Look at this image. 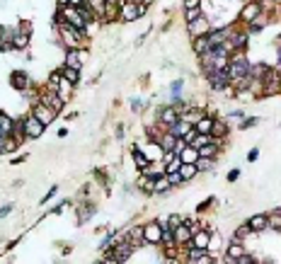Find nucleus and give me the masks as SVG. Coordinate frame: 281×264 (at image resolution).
Wrapping results in <instances>:
<instances>
[{
	"instance_id": "23",
	"label": "nucleus",
	"mask_w": 281,
	"mask_h": 264,
	"mask_svg": "<svg viewBox=\"0 0 281 264\" xmlns=\"http://www.w3.org/2000/svg\"><path fill=\"white\" fill-rule=\"evenodd\" d=\"M85 5L92 10L95 20H104V13H107V0H85Z\"/></svg>"
},
{
	"instance_id": "1",
	"label": "nucleus",
	"mask_w": 281,
	"mask_h": 264,
	"mask_svg": "<svg viewBox=\"0 0 281 264\" xmlns=\"http://www.w3.org/2000/svg\"><path fill=\"white\" fill-rule=\"evenodd\" d=\"M262 10H264L262 0H247V3L242 5L240 15H238V22L240 25H250V22H254V20L262 15Z\"/></svg>"
},
{
	"instance_id": "46",
	"label": "nucleus",
	"mask_w": 281,
	"mask_h": 264,
	"mask_svg": "<svg viewBox=\"0 0 281 264\" xmlns=\"http://www.w3.org/2000/svg\"><path fill=\"white\" fill-rule=\"evenodd\" d=\"M182 87H184V83H182V80H175V83L170 85V92H172V99H177V95L182 92Z\"/></svg>"
},
{
	"instance_id": "5",
	"label": "nucleus",
	"mask_w": 281,
	"mask_h": 264,
	"mask_svg": "<svg viewBox=\"0 0 281 264\" xmlns=\"http://www.w3.org/2000/svg\"><path fill=\"white\" fill-rule=\"evenodd\" d=\"M138 5H140L138 0H119V17L124 22H136L140 17Z\"/></svg>"
},
{
	"instance_id": "17",
	"label": "nucleus",
	"mask_w": 281,
	"mask_h": 264,
	"mask_svg": "<svg viewBox=\"0 0 281 264\" xmlns=\"http://www.w3.org/2000/svg\"><path fill=\"white\" fill-rule=\"evenodd\" d=\"M228 134H230V126H228V121H221V119H216L213 121V128H211V136H213V141H225L228 139Z\"/></svg>"
},
{
	"instance_id": "59",
	"label": "nucleus",
	"mask_w": 281,
	"mask_h": 264,
	"mask_svg": "<svg viewBox=\"0 0 281 264\" xmlns=\"http://www.w3.org/2000/svg\"><path fill=\"white\" fill-rule=\"evenodd\" d=\"M138 3H143V5H153L155 0H138Z\"/></svg>"
},
{
	"instance_id": "20",
	"label": "nucleus",
	"mask_w": 281,
	"mask_h": 264,
	"mask_svg": "<svg viewBox=\"0 0 281 264\" xmlns=\"http://www.w3.org/2000/svg\"><path fill=\"white\" fill-rule=\"evenodd\" d=\"M221 153V146H218V141H209V143H204V146H199V155L201 158H218Z\"/></svg>"
},
{
	"instance_id": "36",
	"label": "nucleus",
	"mask_w": 281,
	"mask_h": 264,
	"mask_svg": "<svg viewBox=\"0 0 281 264\" xmlns=\"http://www.w3.org/2000/svg\"><path fill=\"white\" fill-rule=\"evenodd\" d=\"M140 175H148V177H160V175H165V165H163V163H151L146 170H140Z\"/></svg>"
},
{
	"instance_id": "44",
	"label": "nucleus",
	"mask_w": 281,
	"mask_h": 264,
	"mask_svg": "<svg viewBox=\"0 0 281 264\" xmlns=\"http://www.w3.org/2000/svg\"><path fill=\"white\" fill-rule=\"evenodd\" d=\"M187 221V218H184V216H180V213H172V216H168V225L170 228H177V225H180V223H184Z\"/></svg>"
},
{
	"instance_id": "56",
	"label": "nucleus",
	"mask_w": 281,
	"mask_h": 264,
	"mask_svg": "<svg viewBox=\"0 0 281 264\" xmlns=\"http://www.w3.org/2000/svg\"><path fill=\"white\" fill-rule=\"evenodd\" d=\"M10 211H13V204H8V206H3V209H0V218H5V216H8Z\"/></svg>"
},
{
	"instance_id": "2",
	"label": "nucleus",
	"mask_w": 281,
	"mask_h": 264,
	"mask_svg": "<svg viewBox=\"0 0 281 264\" xmlns=\"http://www.w3.org/2000/svg\"><path fill=\"white\" fill-rule=\"evenodd\" d=\"M22 124H25V139H27V141L42 139L44 131H46V126H44L42 121H39V119H37V116L32 114V111H29L27 116L22 119Z\"/></svg>"
},
{
	"instance_id": "12",
	"label": "nucleus",
	"mask_w": 281,
	"mask_h": 264,
	"mask_svg": "<svg viewBox=\"0 0 281 264\" xmlns=\"http://www.w3.org/2000/svg\"><path fill=\"white\" fill-rule=\"evenodd\" d=\"M172 235H175V242H177V247H187V245L192 242V235H194V230L189 228V223H180L177 228H172Z\"/></svg>"
},
{
	"instance_id": "40",
	"label": "nucleus",
	"mask_w": 281,
	"mask_h": 264,
	"mask_svg": "<svg viewBox=\"0 0 281 264\" xmlns=\"http://www.w3.org/2000/svg\"><path fill=\"white\" fill-rule=\"evenodd\" d=\"M213 163H216L213 158H201V155H199V160H197V170H199V172H209L211 167H213Z\"/></svg>"
},
{
	"instance_id": "48",
	"label": "nucleus",
	"mask_w": 281,
	"mask_h": 264,
	"mask_svg": "<svg viewBox=\"0 0 281 264\" xmlns=\"http://www.w3.org/2000/svg\"><path fill=\"white\" fill-rule=\"evenodd\" d=\"M259 124V116H247L242 124H240V128H252V126Z\"/></svg>"
},
{
	"instance_id": "22",
	"label": "nucleus",
	"mask_w": 281,
	"mask_h": 264,
	"mask_svg": "<svg viewBox=\"0 0 281 264\" xmlns=\"http://www.w3.org/2000/svg\"><path fill=\"white\" fill-rule=\"evenodd\" d=\"M189 128H192V124H189L187 119H182V116H180V119H177L175 124H170V126H168V131L172 134V136H177V139H182V136L187 134V131H189Z\"/></svg>"
},
{
	"instance_id": "29",
	"label": "nucleus",
	"mask_w": 281,
	"mask_h": 264,
	"mask_svg": "<svg viewBox=\"0 0 281 264\" xmlns=\"http://www.w3.org/2000/svg\"><path fill=\"white\" fill-rule=\"evenodd\" d=\"M61 75H63L68 83H73V85H78V83H80V78H83L80 68H70V66H61Z\"/></svg>"
},
{
	"instance_id": "24",
	"label": "nucleus",
	"mask_w": 281,
	"mask_h": 264,
	"mask_svg": "<svg viewBox=\"0 0 281 264\" xmlns=\"http://www.w3.org/2000/svg\"><path fill=\"white\" fill-rule=\"evenodd\" d=\"M192 49H194V54H197V56H204L206 51H211V39H209V34H204V37H197V39H192Z\"/></svg>"
},
{
	"instance_id": "8",
	"label": "nucleus",
	"mask_w": 281,
	"mask_h": 264,
	"mask_svg": "<svg viewBox=\"0 0 281 264\" xmlns=\"http://www.w3.org/2000/svg\"><path fill=\"white\" fill-rule=\"evenodd\" d=\"M187 262L189 264H213V254L194 245H187Z\"/></svg>"
},
{
	"instance_id": "28",
	"label": "nucleus",
	"mask_w": 281,
	"mask_h": 264,
	"mask_svg": "<svg viewBox=\"0 0 281 264\" xmlns=\"http://www.w3.org/2000/svg\"><path fill=\"white\" fill-rule=\"evenodd\" d=\"M133 163H136L138 170H146V167L151 165V158L146 155V151H143L140 146H133Z\"/></svg>"
},
{
	"instance_id": "43",
	"label": "nucleus",
	"mask_w": 281,
	"mask_h": 264,
	"mask_svg": "<svg viewBox=\"0 0 281 264\" xmlns=\"http://www.w3.org/2000/svg\"><path fill=\"white\" fill-rule=\"evenodd\" d=\"M257 262H259V259H257V257H252L250 252H245V254H240L238 259H235V264H257Z\"/></svg>"
},
{
	"instance_id": "6",
	"label": "nucleus",
	"mask_w": 281,
	"mask_h": 264,
	"mask_svg": "<svg viewBox=\"0 0 281 264\" xmlns=\"http://www.w3.org/2000/svg\"><path fill=\"white\" fill-rule=\"evenodd\" d=\"M32 114H34V116H37V119H39V121H42L44 126H49L51 124V121H54V119H56L58 114L54 109H51V107H49V104H44L42 99H39V102H34V104H32Z\"/></svg>"
},
{
	"instance_id": "53",
	"label": "nucleus",
	"mask_w": 281,
	"mask_h": 264,
	"mask_svg": "<svg viewBox=\"0 0 281 264\" xmlns=\"http://www.w3.org/2000/svg\"><path fill=\"white\" fill-rule=\"evenodd\" d=\"M66 206H68V201H61V204H56V206H54V209H51V213H54V216H56V213H61V211L66 209Z\"/></svg>"
},
{
	"instance_id": "41",
	"label": "nucleus",
	"mask_w": 281,
	"mask_h": 264,
	"mask_svg": "<svg viewBox=\"0 0 281 264\" xmlns=\"http://www.w3.org/2000/svg\"><path fill=\"white\" fill-rule=\"evenodd\" d=\"M180 167H182V160L175 155L170 163H165V172H180Z\"/></svg>"
},
{
	"instance_id": "10",
	"label": "nucleus",
	"mask_w": 281,
	"mask_h": 264,
	"mask_svg": "<svg viewBox=\"0 0 281 264\" xmlns=\"http://www.w3.org/2000/svg\"><path fill=\"white\" fill-rule=\"evenodd\" d=\"M39 99H42L44 104H49V107L56 111V114H61V111H63V107L68 104V102L61 97L58 92H51V90H42V92H39Z\"/></svg>"
},
{
	"instance_id": "52",
	"label": "nucleus",
	"mask_w": 281,
	"mask_h": 264,
	"mask_svg": "<svg viewBox=\"0 0 281 264\" xmlns=\"http://www.w3.org/2000/svg\"><path fill=\"white\" fill-rule=\"evenodd\" d=\"M240 180V170H230L228 172V182H238Z\"/></svg>"
},
{
	"instance_id": "38",
	"label": "nucleus",
	"mask_w": 281,
	"mask_h": 264,
	"mask_svg": "<svg viewBox=\"0 0 281 264\" xmlns=\"http://www.w3.org/2000/svg\"><path fill=\"white\" fill-rule=\"evenodd\" d=\"M269 230H276V233H281V211H271L269 213Z\"/></svg>"
},
{
	"instance_id": "13",
	"label": "nucleus",
	"mask_w": 281,
	"mask_h": 264,
	"mask_svg": "<svg viewBox=\"0 0 281 264\" xmlns=\"http://www.w3.org/2000/svg\"><path fill=\"white\" fill-rule=\"evenodd\" d=\"M245 223L250 225V230H252V233H264V230H269V213H257V216H250Z\"/></svg>"
},
{
	"instance_id": "50",
	"label": "nucleus",
	"mask_w": 281,
	"mask_h": 264,
	"mask_svg": "<svg viewBox=\"0 0 281 264\" xmlns=\"http://www.w3.org/2000/svg\"><path fill=\"white\" fill-rule=\"evenodd\" d=\"M257 158H259V148H252L247 153V163H257Z\"/></svg>"
},
{
	"instance_id": "45",
	"label": "nucleus",
	"mask_w": 281,
	"mask_h": 264,
	"mask_svg": "<svg viewBox=\"0 0 281 264\" xmlns=\"http://www.w3.org/2000/svg\"><path fill=\"white\" fill-rule=\"evenodd\" d=\"M165 177L170 180V184H172V187H177V184H182V182H184L180 172H165Z\"/></svg>"
},
{
	"instance_id": "18",
	"label": "nucleus",
	"mask_w": 281,
	"mask_h": 264,
	"mask_svg": "<svg viewBox=\"0 0 281 264\" xmlns=\"http://www.w3.org/2000/svg\"><path fill=\"white\" fill-rule=\"evenodd\" d=\"M10 44H13L15 51H25V49L29 46V34H25V32H20V29H17V32L10 34Z\"/></svg>"
},
{
	"instance_id": "30",
	"label": "nucleus",
	"mask_w": 281,
	"mask_h": 264,
	"mask_svg": "<svg viewBox=\"0 0 281 264\" xmlns=\"http://www.w3.org/2000/svg\"><path fill=\"white\" fill-rule=\"evenodd\" d=\"M201 116H204V109H199V107H194V104H189V107L182 111V119H187V121H189L192 126L197 124Z\"/></svg>"
},
{
	"instance_id": "60",
	"label": "nucleus",
	"mask_w": 281,
	"mask_h": 264,
	"mask_svg": "<svg viewBox=\"0 0 281 264\" xmlns=\"http://www.w3.org/2000/svg\"><path fill=\"white\" fill-rule=\"evenodd\" d=\"M279 42H281V34H279Z\"/></svg>"
},
{
	"instance_id": "55",
	"label": "nucleus",
	"mask_w": 281,
	"mask_h": 264,
	"mask_svg": "<svg viewBox=\"0 0 281 264\" xmlns=\"http://www.w3.org/2000/svg\"><path fill=\"white\" fill-rule=\"evenodd\" d=\"M242 116H245V114H242V111H230V114H228V119H230V121H235V119H238V121H240V119H242Z\"/></svg>"
},
{
	"instance_id": "4",
	"label": "nucleus",
	"mask_w": 281,
	"mask_h": 264,
	"mask_svg": "<svg viewBox=\"0 0 281 264\" xmlns=\"http://www.w3.org/2000/svg\"><path fill=\"white\" fill-rule=\"evenodd\" d=\"M213 25L209 22V17L206 15H199L197 20H192V22H187V32H189V37L192 39H197V37H204V34H209Z\"/></svg>"
},
{
	"instance_id": "16",
	"label": "nucleus",
	"mask_w": 281,
	"mask_h": 264,
	"mask_svg": "<svg viewBox=\"0 0 281 264\" xmlns=\"http://www.w3.org/2000/svg\"><path fill=\"white\" fill-rule=\"evenodd\" d=\"M209 240H211L209 230H206V228H199V230H194V235H192V242H189V245L201 247V250H209Z\"/></svg>"
},
{
	"instance_id": "37",
	"label": "nucleus",
	"mask_w": 281,
	"mask_h": 264,
	"mask_svg": "<svg viewBox=\"0 0 281 264\" xmlns=\"http://www.w3.org/2000/svg\"><path fill=\"white\" fill-rule=\"evenodd\" d=\"M0 51H13V44H10V32L0 25Z\"/></svg>"
},
{
	"instance_id": "11",
	"label": "nucleus",
	"mask_w": 281,
	"mask_h": 264,
	"mask_svg": "<svg viewBox=\"0 0 281 264\" xmlns=\"http://www.w3.org/2000/svg\"><path fill=\"white\" fill-rule=\"evenodd\" d=\"M206 80H209L211 90H218V92H223V90L230 87V78H228V73H225V70H213V73L206 75Z\"/></svg>"
},
{
	"instance_id": "58",
	"label": "nucleus",
	"mask_w": 281,
	"mask_h": 264,
	"mask_svg": "<svg viewBox=\"0 0 281 264\" xmlns=\"http://www.w3.org/2000/svg\"><path fill=\"white\" fill-rule=\"evenodd\" d=\"M70 8H80V5H85V0H68Z\"/></svg>"
},
{
	"instance_id": "57",
	"label": "nucleus",
	"mask_w": 281,
	"mask_h": 264,
	"mask_svg": "<svg viewBox=\"0 0 281 264\" xmlns=\"http://www.w3.org/2000/svg\"><path fill=\"white\" fill-rule=\"evenodd\" d=\"M276 68H281V44H276Z\"/></svg>"
},
{
	"instance_id": "19",
	"label": "nucleus",
	"mask_w": 281,
	"mask_h": 264,
	"mask_svg": "<svg viewBox=\"0 0 281 264\" xmlns=\"http://www.w3.org/2000/svg\"><path fill=\"white\" fill-rule=\"evenodd\" d=\"M143 151H146V155L151 158V163H163V153H165V151L160 148L158 141H148V146H146Z\"/></svg>"
},
{
	"instance_id": "47",
	"label": "nucleus",
	"mask_w": 281,
	"mask_h": 264,
	"mask_svg": "<svg viewBox=\"0 0 281 264\" xmlns=\"http://www.w3.org/2000/svg\"><path fill=\"white\" fill-rule=\"evenodd\" d=\"M146 107H148V104H146L143 99H133V102H131V109L136 111V114H140V111H146Z\"/></svg>"
},
{
	"instance_id": "3",
	"label": "nucleus",
	"mask_w": 281,
	"mask_h": 264,
	"mask_svg": "<svg viewBox=\"0 0 281 264\" xmlns=\"http://www.w3.org/2000/svg\"><path fill=\"white\" fill-rule=\"evenodd\" d=\"M180 119V111H177V107L172 104V102H168V104H163L160 109H158V114H155V124L165 126L168 128L170 124H175Z\"/></svg>"
},
{
	"instance_id": "9",
	"label": "nucleus",
	"mask_w": 281,
	"mask_h": 264,
	"mask_svg": "<svg viewBox=\"0 0 281 264\" xmlns=\"http://www.w3.org/2000/svg\"><path fill=\"white\" fill-rule=\"evenodd\" d=\"M143 237H146L148 245H160V240H163V225L158 221H148L143 225Z\"/></svg>"
},
{
	"instance_id": "54",
	"label": "nucleus",
	"mask_w": 281,
	"mask_h": 264,
	"mask_svg": "<svg viewBox=\"0 0 281 264\" xmlns=\"http://www.w3.org/2000/svg\"><path fill=\"white\" fill-rule=\"evenodd\" d=\"M22 27H20V32H25V34H29L32 37V22H20Z\"/></svg>"
},
{
	"instance_id": "31",
	"label": "nucleus",
	"mask_w": 281,
	"mask_h": 264,
	"mask_svg": "<svg viewBox=\"0 0 281 264\" xmlns=\"http://www.w3.org/2000/svg\"><path fill=\"white\" fill-rule=\"evenodd\" d=\"M213 116H209V114H204L201 119H199L197 124H194V128H197V134H211V128H213Z\"/></svg>"
},
{
	"instance_id": "35",
	"label": "nucleus",
	"mask_w": 281,
	"mask_h": 264,
	"mask_svg": "<svg viewBox=\"0 0 281 264\" xmlns=\"http://www.w3.org/2000/svg\"><path fill=\"white\" fill-rule=\"evenodd\" d=\"M61 78H63V75H61V68H58V70H54V73L49 75V80L44 83V90H51V92H58V85H61Z\"/></svg>"
},
{
	"instance_id": "39",
	"label": "nucleus",
	"mask_w": 281,
	"mask_h": 264,
	"mask_svg": "<svg viewBox=\"0 0 281 264\" xmlns=\"http://www.w3.org/2000/svg\"><path fill=\"white\" fill-rule=\"evenodd\" d=\"M247 235H254V233L250 230V225H247V223H242L240 228H235V233H233V240H245Z\"/></svg>"
},
{
	"instance_id": "32",
	"label": "nucleus",
	"mask_w": 281,
	"mask_h": 264,
	"mask_svg": "<svg viewBox=\"0 0 281 264\" xmlns=\"http://www.w3.org/2000/svg\"><path fill=\"white\" fill-rule=\"evenodd\" d=\"M180 175H182V180H184V182L194 180V177L199 175L197 163H182V167H180Z\"/></svg>"
},
{
	"instance_id": "34",
	"label": "nucleus",
	"mask_w": 281,
	"mask_h": 264,
	"mask_svg": "<svg viewBox=\"0 0 281 264\" xmlns=\"http://www.w3.org/2000/svg\"><path fill=\"white\" fill-rule=\"evenodd\" d=\"M73 92H75V85L68 83L66 78H61V85H58V95L66 99V102H70V97H73Z\"/></svg>"
},
{
	"instance_id": "51",
	"label": "nucleus",
	"mask_w": 281,
	"mask_h": 264,
	"mask_svg": "<svg viewBox=\"0 0 281 264\" xmlns=\"http://www.w3.org/2000/svg\"><path fill=\"white\" fill-rule=\"evenodd\" d=\"M189 8H201V0H184V10Z\"/></svg>"
},
{
	"instance_id": "14",
	"label": "nucleus",
	"mask_w": 281,
	"mask_h": 264,
	"mask_svg": "<svg viewBox=\"0 0 281 264\" xmlns=\"http://www.w3.org/2000/svg\"><path fill=\"white\" fill-rule=\"evenodd\" d=\"M245 245H242V240H230V245H228V250H225V262L228 264H235L240 254H245Z\"/></svg>"
},
{
	"instance_id": "49",
	"label": "nucleus",
	"mask_w": 281,
	"mask_h": 264,
	"mask_svg": "<svg viewBox=\"0 0 281 264\" xmlns=\"http://www.w3.org/2000/svg\"><path fill=\"white\" fill-rule=\"evenodd\" d=\"M56 192H58V187H56V184H54V187H51V189H49V192L44 194V199H42V206H44V204H49V201H51V199L56 196Z\"/></svg>"
},
{
	"instance_id": "61",
	"label": "nucleus",
	"mask_w": 281,
	"mask_h": 264,
	"mask_svg": "<svg viewBox=\"0 0 281 264\" xmlns=\"http://www.w3.org/2000/svg\"><path fill=\"white\" fill-rule=\"evenodd\" d=\"M271 3H276V0H271Z\"/></svg>"
},
{
	"instance_id": "33",
	"label": "nucleus",
	"mask_w": 281,
	"mask_h": 264,
	"mask_svg": "<svg viewBox=\"0 0 281 264\" xmlns=\"http://www.w3.org/2000/svg\"><path fill=\"white\" fill-rule=\"evenodd\" d=\"M95 211H97L95 209V204H85V206H80V209H78V223H80V225L87 223L92 216H95Z\"/></svg>"
},
{
	"instance_id": "27",
	"label": "nucleus",
	"mask_w": 281,
	"mask_h": 264,
	"mask_svg": "<svg viewBox=\"0 0 281 264\" xmlns=\"http://www.w3.org/2000/svg\"><path fill=\"white\" fill-rule=\"evenodd\" d=\"M177 158H180L182 163H197L199 160V148H194V146H189V143H187L182 151H180Z\"/></svg>"
},
{
	"instance_id": "21",
	"label": "nucleus",
	"mask_w": 281,
	"mask_h": 264,
	"mask_svg": "<svg viewBox=\"0 0 281 264\" xmlns=\"http://www.w3.org/2000/svg\"><path fill=\"white\" fill-rule=\"evenodd\" d=\"M15 121L10 114H5V111H0V136H13V131H15Z\"/></svg>"
},
{
	"instance_id": "7",
	"label": "nucleus",
	"mask_w": 281,
	"mask_h": 264,
	"mask_svg": "<svg viewBox=\"0 0 281 264\" xmlns=\"http://www.w3.org/2000/svg\"><path fill=\"white\" fill-rule=\"evenodd\" d=\"M85 61H87V51L85 49H66V54H63V66H70V68L83 70Z\"/></svg>"
},
{
	"instance_id": "42",
	"label": "nucleus",
	"mask_w": 281,
	"mask_h": 264,
	"mask_svg": "<svg viewBox=\"0 0 281 264\" xmlns=\"http://www.w3.org/2000/svg\"><path fill=\"white\" fill-rule=\"evenodd\" d=\"M199 15H204L201 8H189V10H184V20H187V22H192V20H197Z\"/></svg>"
},
{
	"instance_id": "25",
	"label": "nucleus",
	"mask_w": 281,
	"mask_h": 264,
	"mask_svg": "<svg viewBox=\"0 0 281 264\" xmlns=\"http://www.w3.org/2000/svg\"><path fill=\"white\" fill-rule=\"evenodd\" d=\"M158 143H160V148H163L165 153H172V151H175V146H177V136H172L170 131H163V134H160V139H158Z\"/></svg>"
},
{
	"instance_id": "15",
	"label": "nucleus",
	"mask_w": 281,
	"mask_h": 264,
	"mask_svg": "<svg viewBox=\"0 0 281 264\" xmlns=\"http://www.w3.org/2000/svg\"><path fill=\"white\" fill-rule=\"evenodd\" d=\"M10 85H13L17 92H25L27 87H32V85H29V75L25 70H15L13 75H10Z\"/></svg>"
},
{
	"instance_id": "26",
	"label": "nucleus",
	"mask_w": 281,
	"mask_h": 264,
	"mask_svg": "<svg viewBox=\"0 0 281 264\" xmlns=\"http://www.w3.org/2000/svg\"><path fill=\"white\" fill-rule=\"evenodd\" d=\"M175 187L170 184V180L165 177V175H160V177H155L153 180V194H168V192H172Z\"/></svg>"
}]
</instances>
